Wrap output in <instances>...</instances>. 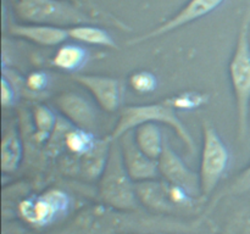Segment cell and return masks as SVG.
I'll list each match as a JSON object with an SVG mask.
<instances>
[{"label":"cell","instance_id":"obj_19","mask_svg":"<svg viewBox=\"0 0 250 234\" xmlns=\"http://www.w3.org/2000/svg\"><path fill=\"white\" fill-rule=\"evenodd\" d=\"M129 85L138 93H150L155 90L158 80L151 72L136 71L129 76Z\"/></svg>","mask_w":250,"mask_h":234},{"label":"cell","instance_id":"obj_15","mask_svg":"<svg viewBox=\"0 0 250 234\" xmlns=\"http://www.w3.org/2000/svg\"><path fill=\"white\" fill-rule=\"evenodd\" d=\"M67 29L70 38L78 41V43L87 44V45L104 46V48L110 49L117 48L114 38L100 27L92 26L90 23H83L72 26Z\"/></svg>","mask_w":250,"mask_h":234},{"label":"cell","instance_id":"obj_21","mask_svg":"<svg viewBox=\"0 0 250 234\" xmlns=\"http://www.w3.org/2000/svg\"><path fill=\"white\" fill-rule=\"evenodd\" d=\"M27 84L32 90H42L48 84V76L43 72H33L27 78Z\"/></svg>","mask_w":250,"mask_h":234},{"label":"cell","instance_id":"obj_17","mask_svg":"<svg viewBox=\"0 0 250 234\" xmlns=\"http://www.w3.org/2000/svg\"><path fill=\"white\" fill-rule=\"evenodd\" d=\"M34 123L37 127V138L39 140L46 139L56 124V116L50 109L39 105L34 109Z\"/></svg>","mask_w":250,"mask_h":234},{"label":"cell","instance_id":"obj_9","mask_svg":"<svg viewBox=\"0 0 250 234\" xmlns=\"http://www.w3.org/2000/svg\"><path fill=\"white\" fill-rule=\"evenodd\" d=\"M117 140L120 143L126 170L129 177L133 179V182H149V180H154L158 176H160L158 161L146 156L139 149V146L136 143V139H134L133 131L126 132Z\"/></svg>","mask_w":250,"mask_h":234},{"label":"cell","instance_id":"obj_1","mask_svg":"<svg viewBox=\"0 0 250 234\" xmlns=\"http://www.w3.org/2000/svg\"><path fill=\"white\" fill-rule=\"evenodd\" d=\"M250 7L239 28L233 55L229 65V79L236 100L237 134L239 141L246 140L250 114Z\"/></svg>","mask_w":250,"mask_h":234},{"label":"cell","instance_id":"obj_4","mask_svg":"<svg viewBox=\"0 0 250 234\" xmlns=\"http://www.w3.org/2000/svg\"><path fill=\"white\" fill-rule=\"evenodd\" d=\"M12 7L16 16L26 23L50 24L65 28L90 23L89 17L70 0H12Z\"/></svg>","mask_w":250,"mask_h":234},{"label":"cell","instance_id":"obj_7","mask_svg":"<svg viewBox=\"0 0 250 234\" xmlns=\"http://www.w3.org/2000/svg\"><path fill=\"white\" fill-rule=\"evenodd\" d=\"M68 197L60 190H49L37 197L24 200L20 206V214L28 223L43 227L53 223L67 211Z\"/></svg>","mask_w":250,"mask_h":234},{"label":"cell","instance_id":"obj_18","mask_svg":"<svg viewBox=\"0 0 250 234\" xmlns=\"http://www.w3.org/2000/svg\"><path fill=\"white\" fill-rule=\"evenodd\" d=\"M66 143L71 150L80 154L88 153L95 144L93 141L92 136H90V132L80 128L68 132L67 136H66Z\"/></svg>","mask_w":250,"mask_h":234},{"label":"cell","instance_id":"obj_14","mask_svg":"<svg viewBox=\"0 0 250 234\" xmlns=\"http://www.w3.org/2000/svg\"><path fill=\"white\" fill-rule=\"evenodd\" d=\"M88 60V51L84 46L75 43H63L59 45L53 58L54 66L67 72H76Z\"/></svg>","mask_w":250,"mask_h":234},{"label":"cell","instance_id":"obj_11","mask_svg":"<svg viewBox=\"0 0 250 234\" xmlns=\"http://www.w3.org/2000/svg\"><path fill=\"white\" fill-rule=\"evenodd\" d=\"M9 32L15 37L23 38L34 44L43 46H58L65 43L70 36L65 27L50 26L41 23L11 24Z\"/></svg>","mask_w":250,"mask_h":234},{"label":"cell","instance_id":"obj_16","mask_svg":"<svg viewBox=\"0 0 250 234\" xmlns=\"http://www.w3.org/2000/svg\"><path fill=\"white\" fill-rule=\"evenodd\" d=\"M22 157V145L19 134L15 129L5 133L1 143V168L2 172H14L20 165Z\"/></svg>","mask_w":250,"mask_h":234},{"label":"cell","instance_id":"obj_3","mask_svg":"<svg viewBox=\"0 0 250 234\" xmlns=\"http://www.w3.org/2000/svg\"><path fill=\"white\" fill-rule=\"evenodd\" d=\"M146 122L165 124V126L172 128L178 138L187 146L188 151L190 154L194 153V140H193L187 127L183 124V122L176 114V109L171 104L170 99L161 102H154V104L134 105V106L126 107L122 111L111 136H109L110 140H117L126 132L133 131L139 124L146 123Z\"/></svg>","mask_w":250,"mask_h":234},{"label":"cell","instance_id":"obj_22","mask_svg":"<svg viewBox=\"0 0 250 234\" xmlns=\"http://www.w3.org/2000/svg\"><path fill=\"white\" fill-rule=\"evenodd\" d=\"M250 189V165L248 166L246 171L239 175V177L237 178L236 182L232 184L231 190L236 193H242L246 192V190Z\"/></svg>","mask_w":250,"mask_h":234},{"label":"cell","instance_id":"obj_20","mask_svg":"<svg viewBox=\"0 0 250 234\" xmlns=\"http://www.w3.org/2000/svg\"><path fill=\"white\" fill-rule=\"evenodd\" d=\"M170 101L175 106V109H194L204 104L207 101V98H204V95L187 93L177 98H171Z\"/></svg>","mask_w":250,"mask_h":234},{"label":"cell","instance_id":"obj_2","mask_svg":"<svg viewBox=\"0 0 250 234\" xmlns=\"http://www.w3.org/2000/svg\"><path fill=\"white\" fill-rule=\"evenodd\" d=\"M99 195L106 206L116 211H133L139 205L137 188L122 158L119 140H111L104 170L99 178Z\"/></svg>","mask_w":250,"mask_h":234},{"label":"cell","instance_id":"obj_24","mask_svg":"<svg viewBox=\"0 0 250 234\" xmlns=\"http://www.w3.org/2000/svg\"><path fill=\"white\" fill-rule=\"evenodd\" d=\"M70 1H75V0H70Z\"/></svg>","mask_w":250,"mask_h":234},{"label":"cell","instance_id":"obj_13","mask_svg":"<svg viewBox=\"0 0 250 234\" xmlns=\"http://www.w3.org/2000/svg\"><path fill=\"white\" fill-rule=\"evenodd\" d=\"M133 134L139 149L146 156L158 161L166 139L161 132V128L159 127V123L146 122V123L139 124L133 129Z\"/></svg>","mask_w":250,"mask_h":234},{"label":"cell","instance_id":"obj_10","mask_svg":"<svg viewBox=\"0 0 250 234\" xmlns=\"http://www.w3.org/2000/svg\"><path fill=\"white\" fill-rule=\"evenodd\" d=\"M73 79L90 93L97 104L107 112H115L122 102L124 85L117 78L99 75H78Z\"/></svg>","mask_w":250,"mask_h":234},{"label":"cell","instance_id":"obj_6","mask_svg":"<svg viewBox=\"0 0 250 234\" xmlns=\"http://www.w3.org/2000/svg\"><path fill=\"white\" fill-rule=\"evenodd\" d=\"M159 173L167 184L180 188L192 197L202 194L199 173L190 170L165 139L163 151L158 158Z\"/></svg>","mask_w":250,"mask_h":234},{"label":"cell","instance_id":"obj_8","mask_svg":"<svg viewBox=\"0 0 250 234\" xmlns=\"http://www.w3.org/2000/svg\"><path fill=\"white\" fill-rule=\"evenodd\" d=\"M224 1L225 0H188L187 4L181 7L180 11L176 12L167 21L161 23L160 26L155 27L148 33H144L142 36L131 39L128 41V45H137V44L144 43L146 40H151V39L171 33V32L176 31L183 26H187V24L207 16L210 12L215 11Z\"/></svg>","mask_w":250,"mask_h":234},{"label":"cell","instance_id":"obj_12","mask_svg":"<svg viewBox=\"0 0 250 234\" xmlns=\"http://www.w3.org/2000/svg\"><path fill=\"white\" fill-rule=\"evenodd\" d=\"M59 110L77 128L90 132L97 126L95 110L87 100L76 93H63L56 100Z\"/></svg>","mask_w":250,"mask_h":234},{"label":"cell","instance_id":"obj_5","mask_svg":"<svg viewBox=\"0 0 250 234\" xmlns=\"http://www.w3.org/2000/svg\"><path fill=\"white\" fill-rule=\"evenodd\" d=\"M203 146L200 156L199 178L202 194H211L221 182L229 165V151L210 122L203 121Z\"/></svg>","mask_w":250,"mask_h":234},{"label":"cell","instance_id":"obj_23","mask_svg":"<svg viewBox=\"0 0 250 234\" xmlns=\"http://www.w3.org/2000/svg\"><path fill=\"white\" fill-rule=\"evenodd\" d=\"M15 100V92L12 89L10 82H7L6 77H2L1 79V104L4 107L11 106Z\"/></svg>","mask_w":250,"mask_h":234}]
</instances>
